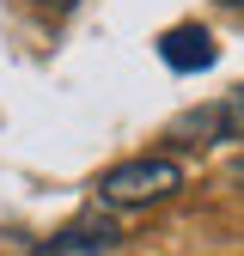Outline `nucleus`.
Wrapping results in <instances>:
<instances>
[{"mask_svg": "<svg viewBox=\"0 0 244 256\" xmlns=\"http://www.w3.org/2000/svg\"><path fill=\"white\" fill-rule=\"evenodd\" d=\"M98 202L104 208H152V202H165L183 189V165L165 152H140V158H122V165H110L98 183Z\"/></svg>", "mask_w": 244, "mask_h": 256, "instance_id": "1", "label": "nucleus"}, {"mask_svg": "<svg viewBox=\"0 0 244 256\" xmlns=\"http://www.w3.org/2000/svg\"><path fill=\"white\" fill-rule=\"evenodd\" d=\"M171 140H244V86L220 92L214 104H196L171 122Z\"/></svg>", "mask_w": 244, "mask_h": 256, "instance_id": "2", "label": "nucleus"}, {"mask_svg": "<svg viewBox=\"0 0 244 256\" xmlns=\"http://www.w3.org/2000/svg\"><path fill=\"white\" fill-rule=\"evenodd\" d=\"M214 55H220V49H214V37L202 24H171L159 37V61L171 74H202V68H214Z\"/></svg>", "mask_w": 244, "mask_h": 256, "instance_id": "3", "label": "nucleus"}, {"mask_svg": "<svg viewBox=\"0 0 244 256\" xmlns=\"http://www.w3.org/2000/svg\"><path fill=\"white\" fill-rule=\"evenodd\" d=\"M110 244H116V226L92 214V220H74L68 232H55V238L43 244V256H104Z\"/></svg>", "mask_w": 244, "mask_h": 256, "instance_id": "4", "label": "nucleus"}, {"mask_svg": "<svg viewBox=\"0 0 244 256\" xmlns=\"http://www.w3.org/2000/svg\"><path fill=\"white\" fill-rule=\"evenodd\" d=\"M43 6H55V12H68V6H80V0H43Z\"/></svg>", "mask_w": 244, "mask_h": 256, "instance_id": "5", "label": "nucleus"}, {"mask_svg": "<svg viewBox=\"0 0 244 256\" xmlns=\"http://www.w3.org/2000/svg\"><path fill=\"white\" fill-rule=\"evenodd\" d=\"M232 177H238V183H244V158H232Z\"/></svg>", "mask_w": 244, "mask_h": 256, "instance_id": "6", "label": "nucleus"}, {"mask_svg": "<svg viewBox=\"0 0 244 256\" xmlns=\"http://www.w3.org/2000/svg\"><path fill=\"white\" fill-rule=\"evenodd\" d=\"M220 6H244V0H220Z\"/></svg>", "mask_w": 244, "mask_h": 256, "instance_id": "7", "label": "nucleus"}]
</instances>
